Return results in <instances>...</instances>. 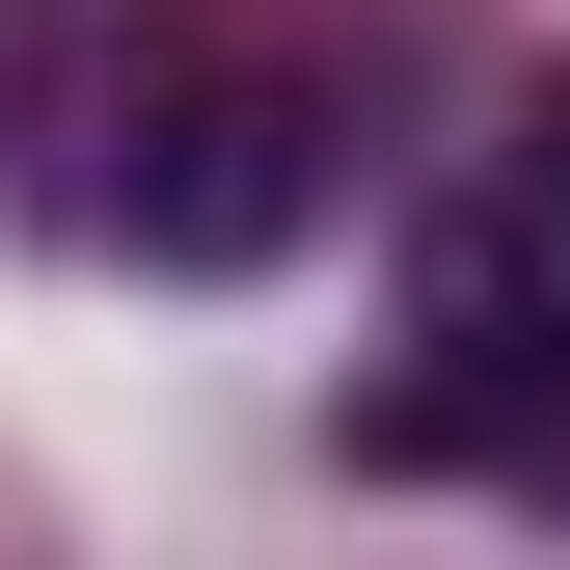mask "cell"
I'll list each match as a JSON object with an SVG mask.
<instances>
[{
    "mask_svg": "<svg viewBox=\"0 0 570 570\" xmlns=\"http://www.w3.org/2000/svg\"><path fill=\"white\" fill-rule=\"evenodd\" d=\"M326 190H353V82L299 28H136L82 109V218L136 272H272V245H326Z\"/></svg>",
    "mask_w": 570,
    "mask_h": 570,
    "instance_id": "1",
    "label": "cell"
},
{
    "mask_svg": "<svg viewBox=\"0 0 570 570\" xmlns=\"http://www.w3.org/2000/svg\"><path fill=\"white\" fill-rule=\"evenodd\" d=\"M517 218H543V245H570V82H543V136H517Z\"/></svg>",
    "mask_w": 570,
    "mask_h": 570,
    "instance_id": "2",
    "label": "cell"
},
{
    "mask_svg": "<svg viewBox=\"0 0 570 570\" xmlns=\"http://www.w3.org/2000/svg\"><path fill=\"white\" fill-rule=\"evenodd\" d=\"M0 109H28V0H0Z\"/></svg>",
    "mask_w": 570,
    "mask_h": 570,
    "instance_id": "3",
    "label": "cell"
}]
</instances>
